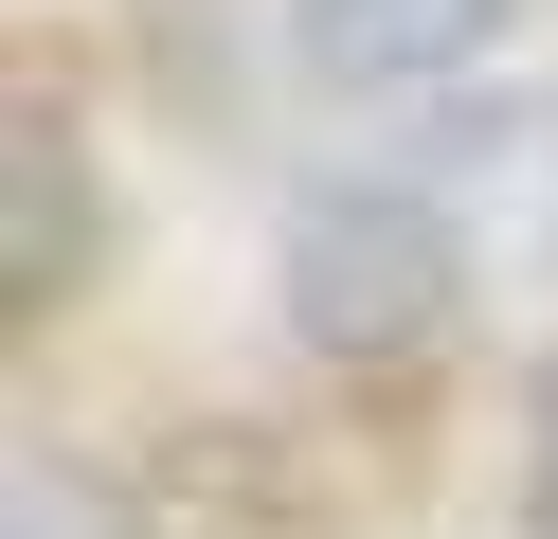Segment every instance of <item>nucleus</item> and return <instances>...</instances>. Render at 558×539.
<instances>
[{"mask_svg":"<svg viewBox=\"0 0 558 539\" xmlns=\"http://www.w3.org/2000/svg\"><path fill=\"white\" fill-rule=\"evenodd\" d=\"M73 287H90V144H73V108H19L0 126V306L54 323Z\"/></svg>","mask_w":558,"mask_h":539,"instance_id":"obj_2","label":"nucleus"},{"mask_svg":"<svg viewBox=\"0 0 558 539\" xmlns=\"http://www.w3.org/2000/svg\"><path fill=\"white\" fill-rule=\"evenodd\" d=\"M505 36V0H289V54L325 90H433Z\"/></svg>","mask_w":558,"mask_h":539,"instance_id":"obj_3","label":"nucleus"},{"mask_svg":"<svg viewBox=\"0 0 558 539\" xmlns=\"http://www.w3.org/2000/svg\"><path fill=\"white\" fill-rule=\"evenodd\" d=\"M541 539H558V450H541Z\"/></svg>","mask_w":558,"mask_h":539,"instance_id":"obj_4","label":"nucleus"},{"mask_svg":"<svg viewBox=\"0 0 558 539\" xmlns=\"http://www.w3.org/2000/svg\"><path fill=\"white\" fill-rule=\"evenodd\" d=\"M270 306H289L306 359H433L450 306H469V234H450L414 180H342V198H289L270 234Z\"/></svg>","mask_w":558,"mask_h":539,"instance_id":"obj_1","label":"nucleus"}]
</instances>
